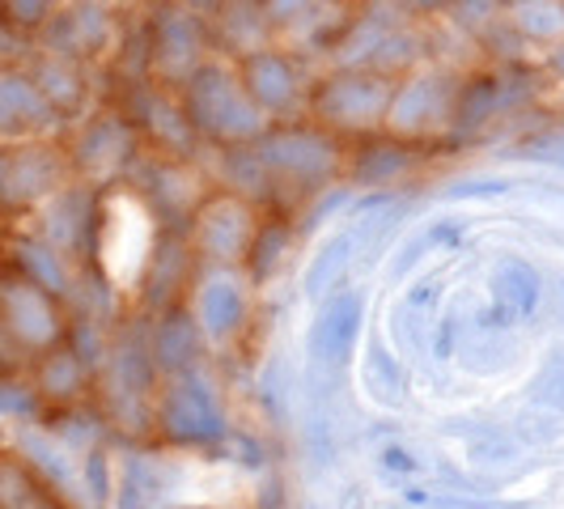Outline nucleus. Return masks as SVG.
<instances>
[{"label":"nucleus","instance_id":"12","mask_svg":"<svg viewBox=\"0 0 564 509\" xmlns=\"http://www.w3.org/2000/svg\"><path fill=\"white\" fill-rule=\"evenodd\" d=\"M199 332L196 323V311L192 306H183V302H174L166 311H158V323H153V332H149V353H153V366L158 373H187V369H196V357H199Z\"/></svg>","mask_w":564,"mask_h":509},{"label":"nucleus","instance_id":"22","mask_svg":"<svg viewBox=\"0 0 564 509\" xmlns=\"http://www.w3.org/2000/svg\"><path fill=\"white\" fill-rule=\"evenodd\" d=\"M373 463H378V472L391 484H399V488H412V484H421L424 476H429V458H421V454L412 451V446H403V442L378 446Z\"/></svg>","mask_w":564,"mask_h":509},{"label":"nucleus","instance_id":"11","mask_svg":"<svg viewBox=\"0 0 564 509\" xmlns=\"http://www.w3.org/2000/svg\"><path fill=\"white\" fill-rule=\"evenodd\" d=\"M247 314H251V297H247L238 277H229V272L204 277L196 293V323L204 339H213V344L234 339L247 327Z\"/></svg>","mask_w":564,"mask_h":509},{"label":"nucleus","instance_id":"36","mask_svg":"<svg viewBox=\"0 0 564 509\" xmlns=\"http://www.w3.org/2000/svg\"><path fill=\"white\" fill-rule=\"evenodd\" d=\"M561 4H564V0H561Z\"/></svg>","mask_w":564,"mask_h":509},{"label":"nucleus","instance_id":"20","mask_svg":"<svg viewBox=\"0 0 564 509\" xmlns=\"http://www.w3.org/2000/svg\"><path fill=\"white\" fill-rule=\"evenodd\" d=\"M293 242H297L293 221H281V217L259 221V226H254L251 247H247V268H251L254 281L276 277V272L284 268V259H289V251H293Z\"/></svg>","mask_w":564,"mask_h":509},{"label":"nucleus","instance_id":"18","mask_svg":"<svg viewBox=\"0 0 564 509\" xmlns=\"http://www.w3.org/2000/svg\"><path fill=\"white\" fill-rule=\"evenodd\" d=\"M272 26L268 22V9L263 0H217V34L221 43L234 47L238 56H251V52H263V30Z\"/></svg>","mask_w":564,"mask_h":509},{"label":"nucleus","instance_id":"19","mask_svg":"<svg viewBox=\"0 0 564 509\" xmlns=\"http://www.w3.org/2000/svg\"><path fill=\"white\" fill-rule=\"evenodd\" d=\"M497 111H501V77L497 73L471 77L467 85H458V94H454L451 132L454 137H471V132H480L488 119H497Z\"/></svg>","mask_w":564,"mask_h":509},{"label":"nucleus","instance_id":"10","mask_svg":"<svg viewBox=\"0 0 564 509\" xmlns=\"http://www.w3.org/2000/svg\"><path fill=\"white\" fill-rule=\"evenodd\" d=\"M238 82H242L247 98H251L268 119L293 111V102H297V94H302L297 64L289 56H281V52H272V47L238 59Z\"/></svg>","mask_w":564,"mask_h":509},{"label":"nucleus","instance_id":"7","mask_svg":"<svg viewBox=\"0 0 564 509\" xmlns=\"http://www.w3.org/2000/svg\"><path fill=\"white\" fill-rule=\"evenodd\" d=\"M361 332H366V293L361 289H332L318 302L311 336H306L314 373H336L348 366Z\"/></svg>","mask_w":564,"mask_h":509},{"label":"nucleus","instance_id":"33","mask_svg":"<svg viewBox=\"0 0 564 509\" xmlns=\"http://www.w3.org/2000/svg\"><path fill=\"white\" fill-rule=\"evenodd\" d=\"M170 4H187V9H192V0H170Z\"/></svg>","mask_w":564,"mask_h":509},{"label":"nucleus","instance_id":"2","mask_svg":"<svg viewBox=\"0 0 564 509\" xmlns=\"http://www.w3.org/2000/svg\"><path fill=\"white\" fill-rule=\"evenodd\" d=\"M153 421L174 446H217L229 437L221 396L199 369L166 378V387L153 399Z\"/></svg>","mask_w":564,"mask_h":509},{"label":"nucleus","instance_id":"28","mask_svg":"<svg viewBox=\"0 0 564 509\" xmlns=\"http://www.w3.org/2000/svg\"><path fill=\"white\" fill-rule=\"evenodd\" d=\"M509 178H458L446 196L451 199H484V196H506Z\"/></svg>","mask_w":564,"mask_h":509},{"label":"nucleus","instance_id":"16","mask_svg":"<svg viewBox=\"0 0 564 509\" xmlns=\"http://www.w3.org/2000/svg\"><path fill=\"white\" fill-rule=\"evenodd\" d=\"M412 162H416V153H412L408 141H399V137H369L357 149V158H352V178L361 187H387V183H395L399 174H408Z\"/></svg>","mask_w":564,"mask_h":509},{"label":"nucleus","instance_id":"17","mask_svg":"<svg viewBox=\"0 0 564 509\" xmlns=\"http://www.w3.org/2000/svg\"><path fill=\"white\" fill-rule=\"evenodd\" d=\"M361 387L369 391L373 403L382 408H399L408 399V373L399 366V357L387 348L382 336H369L366 357H361Z\"/></svg>","mask_w":564,"mask_h":509},{"label":"nucleus","instance_id":"26","mask_svg":"<svg viewBox=\"0 0 564 509\" xmlns=\"http://www.w3.org/2000/svg\"><path fill=\"white\" fill-rule=\"evenodd\" d=\"M467 458L476 467H501L509 458H518V442L501 429H467Z\"/></svg>","mask_w":564,"mask_h":509},{"label":"nucleus","instance_id":"30","mask_svg":"<svg viewBox=\"0 0 564 509\" xmlns=\"http://www.w3.org/2000/svg\"><path fill=\"white\" fill-rule=\"evenodd\" d=\"M547 73H552V77H561V82H564V43H556V47L547 52Z\"/></svg>","mask_w":564,"mask_h":509},{"label":"nucleus","instance_id":"14","mask_svg":"<svg viewBox=\"0 0 564 509\" xmlns=\"http://www.w3.org/2000/svg\"><path fill=\"white\" fill-rule=\"evenodd\" d=\"M144 128H149V137L158 141V153H162V158L183 162V158L196 149L199 132L192 128L183 102H170L166 94H162V85H144Z\"/></svg>","mask_w":564,"mask_h":509},{"label":"nucleus","instance_id":"29","mask_svg":"<svg viewBox=\"0 0 564 509\" xmlns=\"http://www.w3.org/2000/svg\"><path fill=\"white\" fill-rule=\"evenodd\" d=\"M318 0H263V9H268V22L272 26H284V22H297V18H306Z\"/></svg>","mask_w":564,"mask_h":509},{"label":"nucleus","instance_id":"13","mask_svg":"<svg viewBox=\"0 0 564 509\" xmlns=\"http://www.w3.org/2000/svg\"><path fill=\"white\" fill-rule=\"evenodd\" d=\"M170 492H178V472L166 454H132L115 488V509H166Z\"/></svg>","mask_w":564,"mask_h":509},{"label":"nucleus","instance_id":"1","mask_svg":"<svg viewBox=\"0 0 564 509\" xmlns=\"http://www.w3.org/2000/svg\"><path fill=\"white\" fill-rule=\"evenodd\" d=\"M183 111L199 137L221 141L226 149L254 144L268 132V115L247 98L238 73L217 64V59H208L196 77L183 85Z\"/></svg>","mask_w":564,"mask_h":509},{"label":"nucleus","instance_id":"6","mask_svg":"<svg viewBox=\"0 0 564 509\" xmlns=\"http://www.w3.org/2000/svg\"><path fill=\"white\" fill-rule=\"evenodd\" d=\"M208 26L187 4H162L149 26V73L162 85H183L208 64Z\"/></svg>","mask_w":564,"mask_h":509},{"label":"nucleus","instance_id":"32","mask_svg":"<svg viewBox=\"0 0 564 509\" xmlns=\"http://www.w3.org/2000/svg\"><path fill=\"white\" fill-rule=\"evenodd\" d=\"M547 192H552V196H556V199L564 204V187H547Z\"/></svg>","mask_w":564,"mask_h":509},{"label":"nucleus","instance_id":"24","mask_svg":"<svg viewBox=\"0 0 564 509\" xmlns=\"http://www.w3.org/2000/svg\"><path fill=\"white\" fill-rule=\"evenodd\" d=\"M403 501L416 509H501L497 501H484L476 492H463V488H424V484H412V488H399Z\"/></svg>","mask_w":564,"mask_h":509},{"label":"nucleus","instance_id":"27","mask_svg":"<svg viewBox=\"0 0 564 509\" xmlns=\"http://www.w3.org/2000/svg\"><path fill=\"white\" fill-rule=\"evenodd\" d=\"M344 204H348V192H344V187H332V192H323V196L311 204V213L302 217V229H297V234H306V229H318L323 221H332V217H336Z\"/></svg>","mask_w":564,"mask_h":509},{"label":"nucleus","instance_id":"23","mask_svg":"<svg viewBox=\"0 0 564 509\" xmlns=\"http://www.w3.org/2000/svg\"><path fill=\"white\" fill-rule=\"evenodd\" d=\"M531 403L535 408H547L556 421H564V348H556L539 373L531 378Z\"/></svg>","mask_w":564,"mask_h":509},{"label":"nucleus","instance_id":"31","mask_svg":"<svg viewBox=\"0 0 564 509\" xmlns=\"http://www.w3.org/2000/svg\"><path fill=\"white\" fill-rule=\"evenodd\" d=\"M408 4H416V9H446L454 0H408Z\"/></svg>","mask_w":564,"mask_h":509},{"label":"nucleus","instance_id":"8","mask_svg":"<svg viewBox=\"0 0 564 509\" xmlns=\"http://www.w3.org/2000/svg\"><path fill=\"white\" fill-rule=\"evenodd\" d=\"M543 306V277H539L535 263L518 259V254H506L497 259L492 268V281H488V306L476 314V327L497 336V332H509L518 323H531Z\"/></svg>","mask_w":564,"mask_h":509},{"label":"nucleus","instance_id":"3","mask_svg":"<svg viewBox=\"0 0 564 509\" xmlns=\"http://www.w3.org/2000/svg\"><path fill=\"white\" fill-rule=\"evenodd\" d=\"M395 85L382 73L369 68H339L327 82L314 85V119L323 132H369L378 123H387Z\"/></svg>","mask_w":564,"mask_h":509},{"label":"nucleus","instance_id":"15","mask_svg":"<svg viewBox=\"0 0 564 509\" xmlns=\"http://www.w3.org/2000/svg\"><path fill=\"white\" fill-rule=\"evenodd\" d=\"M366 238V221H352L348 229H339L332 234L314 259L306 263V277H302V293L314 297V302H323L332 289H339V277H344V268L352 263V251H357V242Z\"/></svg>","mask_w":564,"mask_h":509},{"label":"nucleus","instance_id":"25","mask_svg":"<svg viewBox=\"0 0 564 509\" xmlns=\"http://www.w3.org/2000/svg\"><path fill=\"white\" fill-rule=\"evenodd\" d=\"M513 30L527 34V39H561L564 34V4L561 0H535V4H522Z\"/></svg>","mask_w":564,"mask_h":509},{"label":"nucleus","instance_id":"4","mask_svg":"<svg viewBox=\"0 0 564 509\" xmlns=\"http://www.w3.org/2000/svg\"><path fill=\"white\" fill-rule=\"evenodd\" d=\"M254 153H259V162L268 166L272 178H289V183H297L306 192H318L339 170L336 137L323 132V128H302V123L268 128L254 141Z\"/></svg>","mask_w":564,"mask_h":509},{"label":"nucleus","instance_id":"34","mask_svg":"<svg viewBox=\"0 0 564 509\" xmlns=\"http://www.w3.org/2000/svg\"><path fill=\"white\" fill-rule=\"evenodd\" d=\"M302 509H318V506H302Z\"/></svg>","mask_w":564,"mask_h":509},{"label":"nucleus","instance_id":"9","mask_svg":"<svg viewBox=\"0 0 564 509\" xmlns=\"http://www.w3.org/2000/svg\"><path fill=\"white\" fill-rule=\"evenodd\" d=\"M454 89L451 77L446 73H421V77H412V82H403L391 94V107H387V128L395 132L399 141H408V137H421L424 128H433V123H451V111H454Z\"/></svg>","mask_w":564,"mask_h":509},{"label":"nucleus","instance_id":"35","mask_svg":"<svg viewBox=\"0 0 564 509\" xmlns=\"http://www.w3.org/2000/svg\"><path fill=\"white\" fill-rule=\"evenodd\" d=\"M382 509H395V506H382Z\"/></svg>","mask_w":564,"mask_h":509},{"label":"nucleus","instance_id":"5","mask_svg":"<svg viewBox=\"0 0 564 509\" xmlns=\"http://www.w3.org/2000/svg\"><path fill=\"white\" fill-rule=\"evenodd\" d=\"M259 226V213L247 196H234V192H213L196 204L192 213V226H187V247L204 263H217L226 268L234 259H247V247Z\"/></svg>","mask_w":564,"mask_h":509},{"label":"nucleus","instance_id":"21","mask_svg":"<svg viewBox=\"0 0 564 509\" xmlns=\"http://www.w3.org/2000/svg\"><path fill=\"white\" fill-rule=\"evenodd\" d=\"M463 238H467V221H458V217H442V221H433V226L421 229V234H412V238L399 247V259L391 263V281H403L424 254L451 251Z\"/></svg>","mask_w":564,"mask_h":509}]
</instances>
